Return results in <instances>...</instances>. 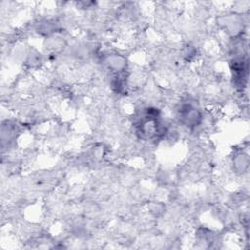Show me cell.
Listing matches in <instances>:
<instances>
[{
	"mask_svg": "<svg viewBox=\"0 0 250 250\" xmlns=\"http://www.w3.org/2000/svg\"><path fill=\"white\" fill-rule=\"evenodd\" d=\"M180 117L187 126H196L201 119L200 112L190 104H185L180 110Z\"/></svg>",
	"mask_w": 250,
	"mask_h": 250,
	"instance_id": "1",
	"label": "cell"
}]
</instances>
